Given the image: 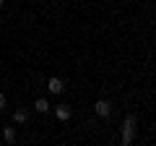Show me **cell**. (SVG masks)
Returning a JSON list of instances; mask_svg holds the SVG:
<instances>
[{
	"instance_id": "obj_10",
	"label": "cell",
	"mask_w": 156,
	"mask_h": 146,
	"mask_svg": "<svg viewBox=\"0 0 156 146\" xmlns=\"http://www.w3.org/2000/svg\"><path fill=\"white\" fill-rule=\"evenodd\" d=\"M0 24H3V16H0Z\"/></svg>"
},
{
	"instance_id": "obj_5",
	"label": "cell",
	"mask_w": 156,
	"mask_h": 146,
	"mask_svg": "<svg viewBox=\"0 0 156 146\" xmlns=\"http://www.w3.org/2000/svg\"><path fill=\"white\" fill-rule=\"evenodd\" d=\"M34 107H37V112H39V115L50 112V102H47V99H42V97H39V99L34 102Z\"/></svg>"
},
{
	"instance_id": "obj_8",
	"label": "cell",
	"mask_w": 156,
	"mask_h": 146,
	"mask_svg": "<svg viewBox=\"0 0 156 146\" xmlns=\"http://www.w3.org/2000/svg\"><path fill=\"white\" fill-rule=\"evenodd\" d=\"M5 102H8V99H5V94H3V91H0V110H3V107H5Z\"/></svg>"
},
{
	"instance_id": "obj_4",
	"label": "cell",
	"mask_w": 156,
	"mask_h": 146,
	"mask_svg": "<svg viewBox=\"0 0 156 146\" xmlns=\"http://www.w3.org/2000/svg\"><path fill=\"white\" fill-rule=\"evenodd\" d=\"M55 115H57V120H70V115H73V110L70 107H65V104H60V107H55Z\"/></svg>"
},
{
	"instance_id": "obj_9",
	"label": "cell",
	"mask_w": 156,
	"mask_h": 146,
	"mask_svg": "<svg viewBox=\"0 0 156 146\" xmlns=\"http://www.w3.org/2000/svg\"><path fill=\"white\" fill-rule=\"evenodd\" d=\"M3 5H5V0H0V8H3Z\"/></svg>"
},
{
	"instance_id": "obj_7",
	"label": "cell",
	"mask_w": 156,
	"mask_h": 146,
	"mask_svg": "<svg viewBox=\"0 0 156 146\" xmlns=\"http://www.w3.org/2000/svg\"><path fill=\"white\" fill-rule=\"evenodd\" d=\"M3 138H5V144H13L16 141V128H3Z\"/></svg>"
},
{
	"instance_id": "obj_3",
	"label": "cell",
	"mask_w": 156,
	"mask_h": 146,
	"mask_svg": "<svg viewBox=\"0 0 156 146\" xmlns=\"http://www.w3.org/2000/svg\"><path fill=\"white\" fill-rule=\"evenodd\" d=\"M47 89H50V94H62V89H65V84H62V78H47Z\"/></svg>"
},
{
	"instance_id": "obj_2",
	"label": "cell",
	"mask_w": 156,
	"mask_h": 146,
	"mask_svg": "<svg viewBox=\"0 0 156 146\" xmlns=\"http://www.w3.org/2000/svg\"><path fill=\"white\" fill-rule=\"evenodd\" d=\"M94 112L99 115L101 120H107V118H109V115H112V104H109V102H107V99H99V102H96V104H94Z\"/></svg>"
},
{
	"instance_id": "obj_6",
	"label": "cell",
	"mask_w": 156,
	"mask_h": 146,
	"mask_svg": "<svg viewBox=\"0 0 156 146\" xmlns=\"http://www.w3.org/2000/svg\"><path fill=\"white\" fill-rule=\"evenodd\" d=\"M26 120H29V112H26V110H16V112H13V123L21 125V123H26Z\"/></svg>"
},
{
	"instance_id": "obj_1",
	"label": "cell",
	"mask_w": 156,
	"mask_h": 146,
	"mask_svg": "<svg viewBox=\"0 0 156 146\" xmlns=\"http://www.w3.org/2000/svg\"><path fill=\"white\" fill-rule=\"evenodd\" d=\"M133 136H135V115H128L122 125V144H133Z\"/></svg>"
}]
</instances>
